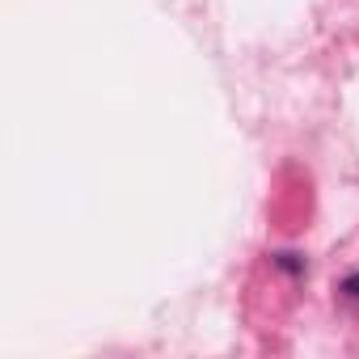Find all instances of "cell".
<instances>
[{
	"mask_svg": "<svg viewBox=\"0 0 359 359\" xmlns=\"http://www.w3.org/2000/svg\"><path fill=\"white\" fill-rule=\"evenodd\" d=\"M342 292H346L351 300H359V275H346V279H342Z\"/></svg>",
	"mask_w": 359,
	"mask_h": 359,
	"instance_id": "6da1fadb",
	"label": "cell"
},
{
	"mask_svg": "<svg viewBox=\"0 0 359 359\" xmlns=\"http://www.w3.org/2000/svg\"><path fill=\"white\" fill-rule=\"evenodd\" d=\"M275 262H279V266H283V271H300V262H296V254H279V258H275Z\"/></svg>",
	"mask_w": 359,
	"mask_h": 359,
	"instance_id": "7a4b0ae2",
	"label": "cell"
}]
</instances>
